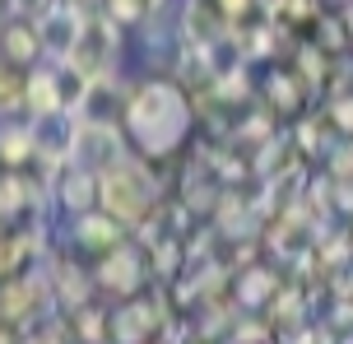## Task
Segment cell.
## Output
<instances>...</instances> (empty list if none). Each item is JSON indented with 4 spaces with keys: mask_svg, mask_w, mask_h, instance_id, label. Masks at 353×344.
<instances>
[{
    "mask_svg": "<svg viewBox=\"0 0 353 344\" xmlns=\"http://www.w3.org/2000/svg\"><path fill=\"white\" fill-rule=\"evenodd\" d=\"M130 149L149 159V163L176 168L191 154V140L200 121H195L191 89L159 70H125L121 79V108H117Z\"/></svg>",
    "mask_w": 353,
    "mask_h": 344,
    "instance_id": "6da1fadb",
    "label": "cell"
},
{
    "mask_svg": "<svg viewBox=\"0 0 353 344\" xmlns=\"http://www.w3.org/2000/svg\"><path fill=\"white\" fill-rule=\"evenodd\" d=\"M125 154H135L117 117H93V112H74L65 117V159L88 172H107L117 168Z\"/></svg>",
    "mask_w": 353,
    "mask_h": 344,
    "instance_id": "7a4b0ae2",
    "label": "cell"
},
{
    "mask_svg": "<svg viewBox=\"0 0 353 344\" xmlns=\"http://www.w3.org/2000/svg\"><path fill=\"white\" fill-rule=\"evenodd\" d=\"M88 265H93V284H98V298H103L107 307H117L125 298H140L144 289L159 284L154 279V261H149V252H144L135 237H125L117 252L98 256Z\"/></svg>",
    "mask_w": 353,
    "mask_h": 344,
    "instance_id": "3957f363",
    "label": "cell"
},
{
    "mask_svg": "<svg viewBox=\"0 0 353 344\" xmlns=\"http://www.w3.org/2000/svg\"><path fill=\"white\" fill-rule=\"evenodd\" d=\"M23 117L28 121H61L70 117V93H65V70L56 61H37L23 74Z\"/></svg>",
    "mask_w": 353,
    "mask_h": 344,
    "instance_id": "277c9868",
    "label": "cell"
},
{
    "mask_svg": "<svg viewBox=\"0 0 353 344\" xmlns=\"http://www.w3.org/2000/svg\"><path fill=\"white\" fill-rule=\"evenodd\" d=\"M125 237L130 233L107 210H84V214H74V219H61V242L74 256H84V261H98V256L117 252Z\"/></svg>",
    "mask_w": 353,
    "mask_h": 344,
    "instance_id": "5b68a950",
    "label": "cell"
},
{
    "mask_svg": "<svg viewBox=\"0 0 353 344\" xmlns=\"http://www.w3.org/2000/svg\"><path fill=\"white\" fill-rule=\"evenodd\" d=\"M52 205H56V219H74L84 210H98V172L65 163L52 181Z\"/></svg>",
    "mask_w": 353,
    "mask_h": 344,
    "instance_id": "8992f818",
    "label": "cell"
},
{
    "mask_svg": "<svg viewBox=\"0 0 353 344\" xmlns=\"http://www.w3.org/2000/svg\"><path fill=\"white\" fill-rule=\"evenodd\" d=\"M84 19L88 14H79V10H70L65 0L56 5L52 14H42L37 19V33H42V61H65V56L79 47V33H84Z\"/></svg>",
    "mask_w": 353,
    "mask_h": 344,
    "instance_id": "52a82bcc",
    "label": "cell"
},
{
    "mask_svg": "<svg viewBox=\"0 0 353 344\" xmlns=\"http://www.w3.org/2000/svg\"><path fill=\"white\" fill-rule=\"evenodd\" d=\"M37 163V121L0 117V172H28Z\"/></svg>",
    "mask_w": 353,
    "mask_h": 344,
    "instance_id": "ba28073f",
    "label": "cell"
},
{
    "mask_svg": "<svg viewBox=\"0 0 353 344\" xmlns=\"http://www.w3.org/2000/svg\"><path fill=\"white\" fill-rule=\"evenodd\" d=\"M0 56L19 65V70H33L37 61H42V33H37L33 19H5L0 23Z\"/></svg>",
    "mask_w": 353,
    "mask_h": 344,
    "instance_id": "9c48e42d",
    "label": "cell"
},
{
    "mask_svg": "<svg viewBox=\"0 0 353 344\" xmlns=\"http://www.w3.org/2000/svg\"><path fill=\"white\" fill-rule=\"evenodd\" d=\"M23 74L28 70H19L0 56V117H23Z\"/></svg>",
    "mask_w": 353,
    "mask_h": 344,
    "instance_id": "30bf717a",
    "label": "cell"
},
{
    "mask_svg": "<svg viewBox=\"0 0 353 344\" xmlns=\"http://www.w3.org/2000/svg\"><path fill=\"white\" fill-rule=\"evenodd\" d=\"M98 10H103L112 23H121L125 33H135L144 19H149V10H154V0H98Z\"/></svg>",
    "mask_w": 353,
    "mask_h": 344,
    "instance_id": "8fae6325",
    "label": "cell"
},
{
    "mask_svg": "<svg viewBox=\"0 0 353 344\" xmlns=\"http://www.w3.org/2000/svg\"><path fill=\"white\" fill-rule=\"evenodd\" d=\"M56 5H61V0H10V14L14 19H42V14H52Z\"/></svg>",
    "mask_w": 353,
    "mask_h": 344,
    "instance_id": "7c38bea8",
    "label": "cell"
}]
</instances>
